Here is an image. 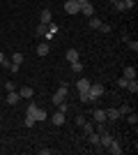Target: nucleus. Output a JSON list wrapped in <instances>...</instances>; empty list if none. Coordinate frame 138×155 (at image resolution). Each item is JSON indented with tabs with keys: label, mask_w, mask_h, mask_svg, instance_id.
<instances>
[{
	"label": "nucleus",
	"mask_w": 138,
	"mask_h": 155,
	"mask_svg": "<svg viewBox=\"0 0 138 155\" xmlns=\"http://www.w3.org/2000/svg\"><path fill=\"white\" fill-rule=\"evenodd\" d=\"M122 2H127V0H122Z\"/></svg>",
	"instance_id": "36"
},
{
	"label": "nucleus",
	"mask_w": 138,
	"mask_h": 155,
	"mask_svg": "<svg viewBox=\"0 0 138 155\" xmlns=\"http://www.w3.org/2000/svg\"><path fill=\"white\" fill-rule=\"evenodd\" d=\"M65 100H67V84H62L58 91H55V95H53V104L58 107V104H60V102H65Z\"/></svg>",
	"instance_id": "3"
},
{
	"label": "nucleus",
	"mask_w": 138,
	"mask_h": 155,
	"mask_svg": "<svg viewBox=\"0 0 138 155\" xmlns=\"http://www.w3.org/2000/svg\"><path fill=\"white\" fill-rule=\"evenodd\" d=\"M118 86H120V88H127V79H124V77L118 79Z\"/></svg>",
	"instance_id": "30"
},
{
	"label": "nucleus",
	"mask_w": 138,
	"mask_h": 155,
	"mask_svg": "<svg viewBox=\"0 0 138 155\" xmlns=\"http://www.w3.org/2000/svg\"><path fill=\"white\" fill-rule=\"evenodd\" d=\"M12 63L14 65H21V63H23V53H12Z\"/></svg>",
	"instance_id": "20"
},
{
	"label": "nucleus",
	"mask_w": 138,
	"mask_h": 155,
	"mask_svg": "<svg viewBox=\"0 0 138 155\" xmlns=\"http://www.w3.org/2000/svg\"><path fill=\"white\" fill-rule=\"evenodd\" d=\"M35 123H37V120H35L32 116H28V114H26V127H35Z\"/></svg>",
	"instance_id": "24"
},
{
	"label": "nucleus",
	"mask_w": 138,
	"mask_h": 155,
	"mask_svg": "<svg viewBox=\"0 0 138 155\" xmlns=\"http://www.w3.org/2000/svg\"><path fill=\"white\" fill-rule=\"evenodd\" d=\"M129 111H131V107H129V104H124V107H120V114H122V116H127Z\"/></svg>",
	"instance_id": "26"
},
{
	"label": "nucleus",
	"mask_w": 138,
	"mask_h": 155,
	"mask_svg": "<svg viewBox=\"0 0 138 155\" xmlns=\"http://www.w3.org/2000/svg\"><path fill=\"white\" fill-rule=\"evenodd\" d=\"M120 118H122L120 109H108L106 111V120H113V123H115V120H120Z\"/></svg>",
	"instance_id": "6"
},
{
	"label": "nucleus",
	"mask_w": 138,
	"mask_h": 155,
	"mask_svg": "<svg viewBox=\"0 0 138 155\" xmlns=\"http://www.w3.org/2000/svg\"><path fill=\"white\" fill-rule=\"evenodd\" d=\"M113 5H115V9H118V12H124V9H127V5L122 2V0H118V2H113Z\"/></svg>",
	"instance_id": "25"
},
{
	"label": "nucleus",
	"mask_w": 138,
	"mask_h": 155,
	"mask_svg": "<svg viewBox=\"0 0 138 155\" xmlns=\"http://www.w3.org/2000/svg\"><path fill=\"white\" fill-rule=\"evenodd\" d=\"M65 120H67V116L65 114H62V111H55V114H53V125H65Z\"/></svg>",
	"instance_id": "7"
},
{
	"label": "nucleus",
	"mask_w": 138,
	"mask_h": 155,
	"mask_svg": "<svg viewBox=\"0 0 138 155\" xmlns=\"http://www.w3.org/2000/svg\"><path fill=\"white\" fill-rule=\"evenodd\" d=\"M78 97H81V102H90V97H87V93H78Z\"/></svg>",
	"instance_id": "29"
},
{
	"label": "nucleus",
	"mask_w": 138,
	"mask_h": 155,
	"mask_svg": "<svg viewBox=\"0 0 138 155\" xmlns=\"http://www.w3.org/2000/svg\"><path fill=\"white\" fill-rule=\"evenodd\" d=\"M48 51H51V46H48V42H41V44L37 46V56H48Z\"/></svg>",
	"instance_id": "9"
},
{
	"label": "nucleus",
	"mask_w": 138,
	"mask_h": 155,
	"mask_svg": "<svg viewBox=\"0 0 138 155\" xmlns=\"http://www.w3.org/2000/svg\"><path fill=\"white\" fill-rule=\"evenodd\" d=\"M122 77L127 79V81H131V79H136V67H124V74Z\"/></svg>",
	"instance_id": "12"
},
{
	"label": "nucleus",
	"mask_w": 138,
	"mask_h": 155,
	"mask_svg": "<svg viewBox=\"0 0 138 155\" xmlns=\"http://www.w3.org/2000/svg\"><path fill=\"white\" fill-rule=\"evenodd\" d=\"M76 88H78V93H87L90 81H87V79H78V81H76Z\"/></svg>",
	"instance_id": "8"
},
{
	"label": "nucleus",
	"mask_w": 138,
	"mask_h": 155,
	"mask_svg": "<svg viewBox=\"0 0 138 155\" xmlns=\"http://www.w3.org/2000/svg\"><path fill=\"white\" fill-rule=\"evenodd\" d=\"M83 16H94V7H92V2H81V9H78Z\"/></svg>",
	"instance_id": "5"
},
{
	"label": "nucleus",
	"mask_w": 138,
	"mask_h": 155,
	"mask_svg": "<svg viewBox=\"0 0 138 155\" xmlns=\"http://www.w3.org/2000/svg\"><path fill=\"white\" fill-rule=\"evenodd\" d=\"M108 153H113V155H122L120 143H118V141H111V146H108Z\"/></svg>",
	"instance_id": "13"
},
{
	"label": "nucleus",
	"mask_w": 138,
	"mask_h": 155,
	"mask_svg": "<svg viewBox=\"0 0 138 155\" xmlns=\"http://www.w3.org/2000/svg\"><path fill=\"white\" fill-rule=\"evenodd\" d=\"M26 114H28V116H32L35 120H46V111H41L37 104H30V107L26 109Z\"/></svg>",
	"instance_id": "2"
},
{
	"label": "nucleus",
	"mask_w": 138,
	"mask_h": 155,
	"mask_svg": "<svg viewBox=\"0 0 138 155\" xmlns=\"http://www.w3.org/2000/svg\"><path fill=\"white\" fill-rule=\"evenodd\" d=\"M127 120H129L131 125H136L138 123V114H131V111H129V114H127Z\"/></svg>",
	"instance_id": "22"
},
{
	"label": "nucleus",
	"mask_w": 138,
	"mask_h": 155,
	"mask_svg": "<svg viewBox=\"0 0 138 155\" xmlns=\"http://www.w3.org/2000/svg\"><path fill=\"white\" fill-rule=\"evenodd\" d=\"M39 155H51V148H39Z\"/></svg>",
	"instance_id": "32"
},
{
	"label": "nucleus",
	"mask_w": 138,
	"mask_h": 155,
	"mask_svg": "<svg viewBox=\"0 0 138 155\" xmlns=\"http://www.w3.org/2000/svg\"><path fill=\"white\" fill-rule=\"evenodd\" d=\"M127 44H129V49H131V51H138V42H131V39H129Z\"/></svg>",
	"instance_id": "27"
},
{
	"label": "nucleus",
	"mask_w": 138,
	"mask_h": 155,
	"mask_svg": "<svg viewBox=\"0 0 138 155\" xmlns=\"http://www.w3.org/2000/svg\"><path fill=\"white\" fill-rule=\"evenodd\" d=\"M99 26H101V21H99V19H94V16H90V28L99 30Z\"/></svg>",
	"instance_id": "23"
},
{
	"label": "nucleus",
	"mask_w": 138,
	"mask_h": 155,
	"mask_svg": "<svg viewBox=\"0 0 138 155\" xmlns=\"http://www.w3.org/2000/svg\"><path fill=\"white\" fill-rule=\"evenodd\" d=\"M32 95H35V91L30 88V86H23V88H21V93H19V97H26V100H30Z\"/></svg>",
	"instance_id": "10"
},
{
	"label": "nucleus",
	"mask_w": 138,
	"mask_h": 155,
	"mask_svg": "<svg viewBox=\"0 0 138 155\" xmlns=\"http://www.w3.org/2000/svg\"><path fill=\"white\" fill-rule=\"evenodd\" d=\"M2 60H5V53H2V51H0V65H2Z\"/></svg>",
	"instance_id": "33"
},
{
	"label": "nucleus",
	"mask_w": 138,
	"mask_h": 155,
	"mask_svg": "<svg viewBox=\"0 0 138 155\" xmlns=\"http://www.w3.org/2000/svg\"><path fill=\"white\" fill-rule=\"evenodd\" d=\"M65 58L69 60V63H74V60H78V51H76V49H67Z\"/></svg>",
	"instance_id": "11"
},
{
	"label": "nucleus",
	"mask_w": 138,
	"mask_h": 155,
	"mask_svg": "<svg viewBox=\"0 0 138 155\" xmlns=\"http://www.w3.org/2000/svg\"><path fill=\"white\" fill-rule=\"evenodd\" d=\"M72 72H74V74H81V72H83V65H81V60H74V63H72Z\"/></svg>",
	"instance_id": "17"
},
{
	"label": "nucleus",
	"mask_w": 138,
	"mask_h": 155,
	"mask_svg": "<svg viewBox=\"0 0 138 155\" xmlns=\"http://www.w3.org/2000/svg\"><path fill=\"white\" fill-rule=\"evenodd\" d=\"M87 139H90V143H94V146H99V134H97V132H94V130H92L90 134H87Z\"/></svg>",
	"instance_id": "19"
},
{
	"label": "nucleus",
	"mask_w": 138,
	"mask_h": 155,
	"mask_svg": "<svg viewBox=\"0 0 138 155\" xmlns=\"http://www.w3.org/2000/svg\"><path fill=\"white\" fill-rule=\"evenodd\" d=\"M41 23H51V9H41Z\"/></svg>",
	"instance_id": "15"
},
{
	"label": "nucleus",
	"mask_w": 138,
	"mask_h": 155,
	"mask_svg": "<svg viewBox=\"0 0 138 155\" xmlns=\"http://www.w3.org/2000/svg\"><path fill=\"white\" fill-rule=\"evenodd\" d=\"M78 9H81L78 0H67V2H65V12L67 14H78Z\"/></svg>",
	"instance_id": "4"
},
{
	"label": "nucleus",
	"mask_w": 138,
	"mask_h": 155,
	"mask_svg": "<svg viewBox=\"0 0 138 155\" xmlns=\"http://www.w3.org/2000/svg\"><path fill=\"white\" fill-rule=\"evenodd\" d=\"M111 2H118V0H111Z\"/></svg>",
	"instance_id": "35"
},
{
	"label": "nucleus",
	"mask_w": 138,
	"mask_h": 155,
	"mask_svg": "<svg viewBox=\"0 0 138 155\" xmlns=\"http://www.w3.org/2000/svg\"><path fill=\"white\" fill-rule=\"evenodd\" d=\"M101 95H104V86H101V84H90V88H87V97H90V102L99 100Z\"/></svg>",
	"instance_id": "1"
},
{
	"label": "nucleus",
	"mask_w": 138,
	"mask_h": 155,
	"mask_svg": "<svg viewBox=\"0 0 138 155\" xmlns=\"http://www.w3.org/2000/svg\"><path fill=\"white\" fill-rule=\"evenodd\" d=\"M94 120H97V123H106V111L97 109V111H94Z\"/></svg>",
	"instance_id": "14"
},
{
	"label": "nucleus",
	"mask_w": 138,
	"mask_h": 155,
	"mask_svg": "<svg viewBox=\"0 0 138 155\" xmlns=\"http://www.w3.org/2000/svg\"><path fill=\"white\" fill-rule=\"evenodd\" d=\"M127 91H129V93H138V84H136V79L127 81Z\"/></svg>",
	"instance_id": "18"
},
{
	"label": "nucleus",
	"mask_w": 138,
	"mask_h": 155,
	"mask_svg": "<svg viewBox=\"0 0 138 155\" xmlns=\"http://www.w3.org/2000/svg\"><path fill=\"white\" fill-rule=\"evenodd\" d=\"M78 2H90V0H78Z\"/></svg>",
	"instance_id": "34"
},
{
	"label": "nucleus",
	"mask_w": 138,
	"mask_h": 155,
	"mask_svg": "<svg viewBox=\"0 0 138 155\" xmlns=\"http://www.w3.org/2000/svg\"><path fill=\"white\" fill-rule=\"evenodd\" d=\"M46 32H48V26H46V23H39V26H37V35H41V37H44Z\"/></svg>",
	"instance_id": "21"
},
{
	"label": "nucleus",
	"mask_w": 138,
	"mask_h": 155,
	"mask_svg": "<svg viewBox=\"0 0 138 155\" xmlns=\"http://www.w3.org/2000/svg\"><path fill=\"white\" fill-rule=\"evenodd\" d=\"M99 30H101V32H111V26H108V23H101V26H99Z\"/></svg>",
	"instance_id": "28"
},
{
	"label": "nucleus",
	"mask_w": 138,
	"mask_h": 155,
	"mask_svg": "<svg viewBox=\"0 0 138 155\" xmlns=\"http://www.w3.org/2000/svg\"><path fill=\"white\" fill-rule=\"evenodd\" d=\"M16 102H19V93L9 91V95H7V104H16Z\"/></svg>",
	"instance_id": "16"
},
{
	"label": "nucleus",
	"mask_w": 138,
	"mask_h": 155,
	"mask_svg": "<svg viewBox=\"0 0 138 155\" xmlns=\"http://www.w3.org/2000/svg\"><path fill=\"white\" fill-rule=\"evenodd\" d=\"M83 123H85V118H83V116L78 114V116H76V125H83Z\"/></svg>",
	"instance_id": "31"
}]
</instances>
